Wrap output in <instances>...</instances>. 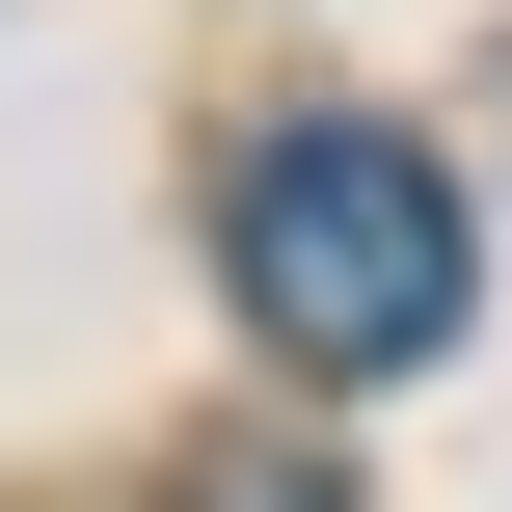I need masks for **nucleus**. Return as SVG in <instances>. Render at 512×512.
I'll list each match as a JSON object with an SVG mask.
<instances>
[{
	"label": "nucleus",
	"instance_id": "nucleus-1",
	"mask_svg": "<svg viewBox=\"0 0 512 512\" xmlns=\"http://www.w3.org/2000/svg\"><path fill=\"white\" fill-rule=\"evenodd\" d=\"M216 243H243V324L324 351V378H432V351H459V162L378 135V108H297V135L216 189Z\"/></svg>",
	"mask_w": 512,
	"mask_h": 512
}]
</instances>
